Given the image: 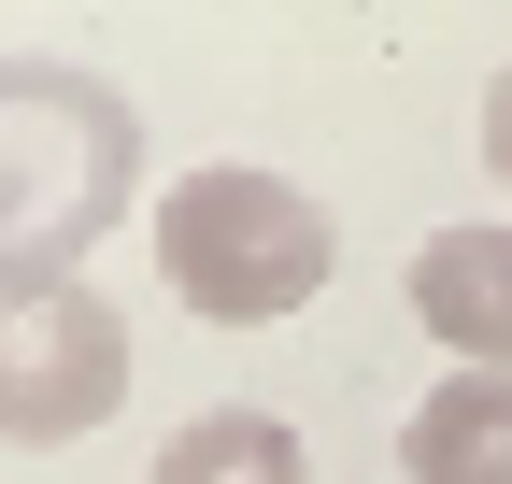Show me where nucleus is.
Segmentation results:
<instances>
[{
    "label": "nucleus",
    "instance_id": "f257e3e1",
    "mask_svg": "<svg viewBox=\"0 0 512 484\" xmlns=\"http://www.w3.org/2000/svg\"><path fill=\"white\" fill-rule=\"evenodd\" d=\"M143 200V100L86 57H0V271H72Z\"/></svg>",
    "mask_w": 512,
    "mask_h": 484
},
{
    "label": "nucleus",
    "instance_id": "f03ea898",
    "mask_svg": "<svg viewBox=\"0 0 512 484\" xmlns=\"http://www.w3.org/2000/svg\"><path fill=\"white\" fill-rule=\"evenodd\" d=\"M143 242H157V285L200 328H285L342 271V214L313 186H285V171H256V157H200L185 186H157Z\"/></svg>",
    "mask_w": 512,
    "mask_h": 484
},
{
    "label": "nucleus",
    "instance_id": "7ed1b4c3",
    "mask_svg": "<svg viewBox=\"0 0 512 484\" xmlns=\"http://www.w3.org/2000/svg\"><path fill=\"white\" fill-rule=\"evenodd\" d=\"M128 314L86 271H0V442H86L128 413Z\"/></svg>",
    "mask_w": 512,
    "mask_h": 484
},
{
    "label": "nucleus",
    "instance_id": "20e7f679",
    "mask_svg": "<svg viewBox=\"0 0 512 484\" xmlns=\"http://www.w3.org/2000/svg\"><path fill=\"white\" fill-rule=\"evenodd\" d=\"M413 328L456 356V371H512V214H456V228H427L413 242Z\"/></svg>",
    "mask_w": 512,
    "mask_h": 484
},
{
    "label": "nucleus",
    "instance_id": "39448f33",
    "mask_svg": "<svg viewBox=\"0 0 512 484\" xmlns=\"http://www.w3.org/2000/svg\"><path fill=\"white\" fill-rule=\"evenodd\" d=\"M413 484H512V371H441L399 428Z\"/></svg>",
    "mask_w": 512,
    "mask_h": 484
},
{
    "label": "nucleus",
    "instance_id": "423d86ee",
    "mask_svg": "<svg viewBox=\"0 0 512 484\" xmlns=\"http://www.w3.org/2000/svg\"><path fill=\"white\" fill-rule=\"evenodd\" d=\"M143 484H313V442L285 428V413H256V399H214V413H185V428L157 442Z\"/></svg>",
    "mask_w": 512,
    "mask_h": 484
},
{
    "label": "nucleus",
    "instance_id": "0eeeda50",
    "mask_svg": "<svg viewBox=\"0 0 512 484\" xmlns=\"http://www.w3.org/2000/svg\"><path fill=\"white\" fill-rule=\"evenodd\" d=\"M484 171H498V200H512V57H498V86H484Z\"/></svg>",
    "mask_w": 512,
    "mask_h": 484
}]
</instances>
